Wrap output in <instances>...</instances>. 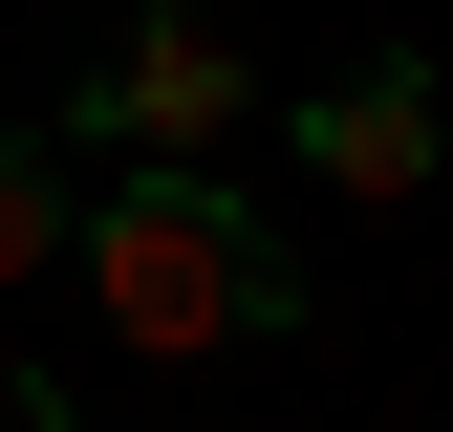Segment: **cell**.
<instances>
[{
    "label": "cell",
    "instance_id": "cell-2",
    "mask_svg": "<svg viewBox=\"0 0 453 432\" xmlns=\"http://www.w3.org/2000/svg\"><path fill=\"white\" fill-rule=\"evenodd\" d=\"M65 130H130V151H216V130H259V66L216 22H173V0H151V22H108V66L65 87Z\"/></svg>",
    "mask_w": 453,
    "mask_h": 432
},
{
    "label": "cell",
    "instance_id": "cell-1",
    "mask_svg": "<svg viewBox=\"0 0 453 432\" xmlns=\"http://www.w3.org/2000/svg\"><path fill=\"white\" fill-rule=\"evenodd\" d=\"M65 259H87L108 346H151V367L303 324V282H280V238H259V195L216 174V151H130V174H108V195L65 216Z\"/></svg>",
    "mask_w": 453,
    "mask_h": 432
},
{
    "label": "cell",
    "instance_id": "cell-4",
    "mask_svg": "<svg viewBox=\"0 0 453 432\" xmlns=\"http://www.w3.org/2000/svg\"><path fill=\"white\" fill-rule=\"evenodd\" d=\"M65 151H43V130H0V303H22V282H65Z\"/></svg>",
    "mask_w": 453,
    "mask_h": 432
},
{
    "label": "cell",
    "instance_id": "cell-3",
    "mask_svg": "<svg viewBox=\"0 0 453 432\" xmlns=\"http://www.w3.org/2000/svg\"><path fill=\"white\" fill-rule=\"evenodd\" d=\"M280 130H303V174H324V195H432V174H453L432 66H346L324 108H280Z\"/></svg>",
    "mask_w": 453,
    "mask_h": 432
}]
</instances>
